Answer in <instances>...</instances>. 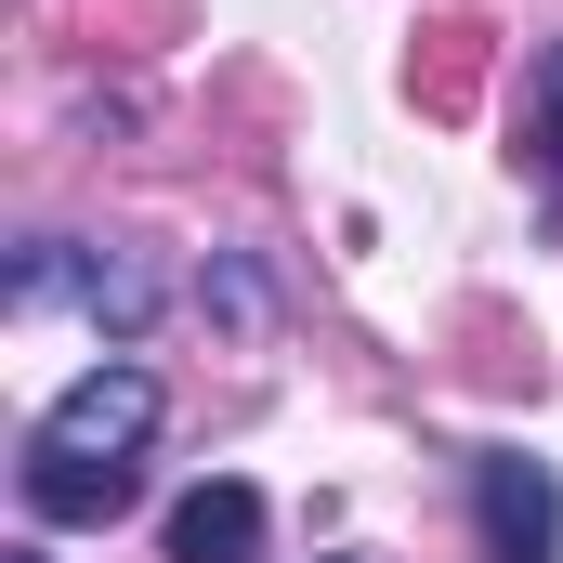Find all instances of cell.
<instances>
[{"label": "cell", "instance_id": "obj_1", "mask_svg": "<svg viewBox=\"0 0 563 563\" xmlns=\"http://www.w3.org/2000/svg\"><path fill=\"white\" fill-rule=\"evenodd\" d=\"M157 380L144 367H79L40 432H26V459H13V498H26V525H119L144 498V445H157Z\"/></svg>", "mask_w": 563, "mask_h": 563}, {"label": "cell", "instance_id": "obj_2", "mask_svg": "<svg viewBox=\"0 0 563 563\" xmlns=\"http://www.w3.org/2000/svg\"><path fill=\"white\" fill-rule=\"evenodd\" d=\"M0 301H13V314H53V301H66V314H92L106 341H144L170 288L144 276L132 250H79V236H26V250H13V276H0Z\"/></svg>", "mask_w": 563, "mask_h": 563}, {"label": "cell", "instance_id": "obj_3", "mask_svg": "<svg viewBox=\"0 0 563 563\" xmlns=\"http://www.w3.org/2000/svg\"><path fill=\"white\" fill-rule=\"evenodd\" d=\"M472 525H485V563H563V472L525 459V445H485L472 459Z\"/></svg>", "mask_w": 563, "mask_h": 563}, {"label": "cell", "instance_id": "obj_4", "mask_svg": "<svg viewBox=\"0 0 563 563\" xmlns=\"http://www.w3.org/2000/svg\"><path fill=\"white\" fill-rule=\"evenodd\" d=\"M157 551H170V563H263V485H250V472L184 485L170 525H157Z\"/></svg>", "mask_w": 563, "mask_h": 563}, {"label": "cell", "instance_id": "obj_5", "mask_svg": "<svg viewBox=\"0 0 563 563\" xmlns=\"http://www.w3.org/2000/svg\"><path fill=\"white\" fill-rule=\"evenodd\" d=\"M525 144H538V170H551V197H563V40L525 66Z\"/></svg>", "mask_w": 563, "mask_h": 563}, {"label": "cell", "instance_id": "obj_6", "mask_svg": "<svg viewBox=\"0 0 563 563\" xmlns=\"http://www.w3.org/2000/svg\"><path fill=\"white\" fill-rule=\"evenodd\" d=\"M0 563H40V551H0Z\"/></svg>", "mask_w": 563, "mask_h": 563}]
</instances>
